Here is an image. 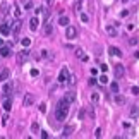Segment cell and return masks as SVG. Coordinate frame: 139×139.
I'll use <instances>...</instances> for the list:
<instances>
[{
    "label": "cell",
    "instance_id": "cell-1",
    "mask_svg": "<svg viewBox=\"0 0 139 139\" xmlns=\"http://www.w3.org/2000/svg\"><path fill=\"white\" fill-rule=\"evenodd\" d=\"M69 106L70 103L65 100V98H62L60 101H59V105H57V110H55V117H57V120H65L67 119V113H69Z\"/></svg>",
    "mask_w": 139,
    "mask_h": 139
},
{
    "label": "cell",
    "instance_id": "cell-2",
    "mask_svg": "<svg viewBox=\"0 0 139 139\" xmlns=\"http://www.w3.org/2000/svg\"><path fill=\"white\" fill-rule=\"evenodd\" d=\"M28 59H29V50H28V48H26V50H21V52L17 53V62H19V64H24Z\"/></svg>",
    "mask_w": 139,
    "mask_h": 139
},
{
    "label": "cell",
    "instance_id": "cell-3",
    "mask_svg": "<svg viewBox=\"0 0 139 139\" xmlns=\"http://www.w3.org/2000/svg\"><path fill=\"white\" fill-rule=\"evenodd\" d=\"M77 36V29H76V26H69L67 24V29H65V38L67 40H74Z\"/></svg>",
    "mask_w": 139,
    "mask_h": 139
},
{
    "label": "cell",
    "instance_id": "cell-4",
    "mask_svg": "<svg viewBox=\"0 0 139 139\" xmlns=\"http://www.w3.org/2000/svg\"><path fill=\"white\" fill-rule=\"evenodd\" d=\"M70 76V72H69V69L67 67H64V69L60 70V74H59V82H65L67 81V77Z\"/></svg>",
    "mask_w": 139,
    "mask_h": 139
},
{
    "label": "cell",
    "instance_id": "cell-5",
    "mask_svg": "<svg viewBox=\"0 0 139 139\" xmlns=\"http://www.w3.org/2000/svg\"><path fill=\"white\" fill-rule=\"evenodd\" d=\"M33 103H35V96H33L31 93H26V96H24V100H22V105L28 108V106H31Z\"/></svg>",
    "mask_w": 139,
    "mask_h": 139
},
{
    "label": "cell",
    "instance_id": "cell-6",
    "mask_svg": "<svg viewBox=\"0 0 139 139\" xmlns=\"http://www.w3.org/2000/svg\"><path fill=\"white\" fill-rule=\"evenodd\" d=\"M21 26H22V22H21L19 19H16V21H14V22L10 24V31H12L14 35H17V33L21 31Z\"/></svg>",
    "mask_w": 139,
    "mask_h": 139
},
{
    "label": "cell",
    "instance_id": "cell-7",
    "mask_svg": "<svg viewBox=\"0 0 139 139\" xmlns=\"http://www.w3.org/2000/svg\"><path fill=\"white\" fill-rule=\"evenodd\" d=\"M0 33L3 36H9L10 35V24H9V22H2V24H0Z\"/></svg>",
    "mask_w": 139,
    "mask_h": 139
},
{
    "label": "cell",
    "instance_id": "cell-8",
    "mask_svg": "<svg viewBox=\"0 0 139 139\" xmlns=\"http://www.w3.org/2000/svg\"><path fill=\"white\" fill-rule=\"evenodd\" d=\"M105 31H106V35L112 36V38H113V36H117V29H115V26H112V24H108V26L105 28Z\"/></svg>",
    "mask_w": 139,
    "mask_h": 139
},
{
    "label": "cell",
    "instance_id": "cell-9",
    "mask_svg": "<svg viewBox=\"0 0 139 139\" xmlns=\"http://www.w3.org/2000/svg\"><path fill=\"white\" fill-rule=\"evenodd\" d=\"M108 53L113 55V57H122V52H120L117 46H110V48H108Z\"/></svg>",
    "mask_w": 139,
    "mask_h": 139
},
{
    "label": "cell",
    "instance_id": "cell-10",
    "mask_svg": "<svg viewBox=\"0 0 139 139\" xmlns=\"http://www.w3.org/2000/svg\"><path fill=\"white\" fill-rule=\"evenodd\" d=\"M115 76H117V77H122V76H124V72H125V69H124V65H120V64H117V65H115Z\"/></svg>",
    "mask_w": 139,
    "mask_h": 139
},
{
    "label": "cell",
    "instance_id": "cell-11",
    "mask_svg": "<svg viewBox=\"0 0 139 139\" xmlns=\"http://www.w3.org/2000/svg\"><path fill=\"white\" fill-rule=\"evenodd\" d=\"M38 26H40V19H38V17H31V21H29V28H31L33 31H36Z\"/></svg>",
    "mask_w": 139,
    "mask_h": 139
},
{
    "label": "cell",
    "instance_id": "cell-12",
    "mask_svg": "<svg viewBox=\"0 0 139 139\" xmlns=\"http://www.w3.org/2000/svg\"><path fill=\"white\" fill-rule=\"evenodd\" d=\"M10 55V46H0V57H9Z\"/></svg>",
    "mask_w": 139,
    "mask_h": 139
},
{
    "label": "cell",
    "instance_id": "cell-13",
    "mask_svg": "<svg viewBox=\"0 0 139 139\" xmlns=\"http://www.w3.org/2000/svg\"><path fill=\"white\" fill-rule=\"evenodd\" d=\"M2 106H3V110H5V112H10V108H12V100H10V98H5Z\"/></svg>",
    "mask_w": 139,
    "mask_h": 139
},
{
    "label": "cell",
    "instance_id": "cell-14",
    "mask_svg": "<svg viewBox=\"0 0 139 139\" xmlns=\"http://www.w3.org/2000/svg\"><path fill=\"white\" fill-rule=\"evenodd\" d=\"M76 57H77V59H81L82 62H86V60H88V55H84V52H82L81 48H77V50H76Z\"/></svg>",
    "mask_w": 139,
    "mask_h": 139
},
{
    "label": "cell",
    "instance_id": "cell-15",
    "mask_svg": "<svg viewBox=\"0 0 139 139\" xmlns=\"http://www.w3.org/2000/svg\"><path fill=\"white\" fill-rule=\"evenodd\" d=\"M10 91H12V84L10 82H5L3 84V95L5 96H10Z\"/></svg>",
    "mask_w": 139,
    "mask_h": 139
},
{
    "label": "cell",
    "instance_id": "cell-16",
    "mask_svg": "<svg viewBox=\"0 0 139 139\" xmlns=\"http://www.w3.org/2000/svg\"><path fill=\"white\" fill-rule=\"evenodd\" d=\"M115 103H117V105H124V103H125V96L115 93Z\"/></svg>",
    "mask_w": 139,
    "mask_h": 139
},
{
    "label": "cell",
    "instance_id": "cell-17",
    "mask_svg": "<svg viewBox=\"0 0 139 139\" xmlns=\"http://www.w3.org/2000/svg\"><path fill=\"white\" fill-rule=\"evenodd\" d=\"M9 74H10L9 69H2L0 70V81H7L9 79Z\"/></svg>",
    "mask_w": 139,
    "mask_h": 139
},
{
    "label": "cell",
    "instance_id": "cell-18",
    "mask_svg": "<svg viewBox=\"0 0 139 139\" xmlns=\"http://www.w3.org/2000/svg\"><path fill=\"white\" fill-rule=\"evenodd\" d=\"M74 131H76V125H69V127H65V129H64V138L70 136V134H72Z\"/></svg>",
    "mask_w": 139,
    "mask_h": 139
},
{
    "label": "cell",
    "instance_id": "cell-19",
    "mask_svg": "<svg viewBox=\"0 0 139 139\" xmlns=\"http://www.w3.org/2000/svg\"><path fill=\"white\" fill-rule=\"evenodd\" d=\"M81 9H82V0H76V3H74V12L79 14Z\"/></svg>",
    "mask_w": 139,
    "mask_h": 139
},
{
    "label": "cell",
    "instance_id": "cell-20",
    "mask_svg": "<svg viewBox=\"0 0 139 139\" xmlns=\"http://www.w3.org/2000/svg\"><path fill=\"white\" fill-rule=\"evenodd\" d=\"M138 115H139V106H132V110L129 112V117L131 119H136Z\"/></svg>",
    "mask_w": 139,
    "mask_h": 139
},
{
    "label": "cell",
    "instance_id": "cell-21",
    "mask_svg": "<svg viewBox=\"0 0 139 139\" xmlns=\"http://www.w3.org/2000/svg\"><path fill=\"white\" fill-rule=\"evenodd\" d=\"M52 31H53V28H52L50 24H45V28H43V33H45L46 36H50V35H52Z\"/></svg>",
    "mask_w": 139,
    "mask_h": 139
},
{
    "label": "cell",
    "instance_id": "cell-22",
    "mask_svg": "<svg viewBox=\"0 0 139 139\" xmlns=\"http://www.w3.org/2000/svg\"><path fill=\"white\" fill-rule=\"evenodd\" d=\"M65 100H67L69 103H72V101L76 100V93H74V91H70V93H67V96H65Z\"/></svg>",
    "mask_w": 139,
    "mask_h": 139
},
{
    "label": "cell",
    "instance_id": "cell-23",
    "mask_svg": "<svg viewBox=\"0 0 139 139\" xmlns=\"http://www.w3.org/2000/svg\"><path fill=\"white\" fill-rule=\"evenodd\" d=\"M59 24H60V26H67V24H69V17L62 16V17L59 19Z\"/></svg>",
    "mask_w": 139,
    "mask_h": 139
},
{
    "label": "cell",
    "instance_id": "cell-24",
    "mask_svg": "<svg viewBox=\"0 0 139 139\" xmlns=\"http://www.w3.org/2000/svg\"><path fill=\"white\" fill-rule=\"evenodd\" d=\"M110 91L115 95V93H119V84L117 82H110Z\"/></svg>",
    "mask_w": 139,
    "mask_h": 139
},
{
    "label": "cell",
    "instance_id": "cell-25",
    "mask_svg": "<svg viewBox=\"0 0 139 139\" xmlns=\"http://www.w3.org/2000/svg\"><path fill=\"white\" fill-rule=\"evenodd\" d=\"M14 14H16V17H17V19H19V17H21V14H22V12H21V9H19V5H17V3H14Z\"/></svg>",
    "mask_w": 139,
    "mask_h": 139
},
{
    "label": "cell",
    "instance_id": "cell-26",
    "mask_svg": "<svg viewBox=\"0 0 139 139\" xmlns=\"http://www.w3.org/2000/svg\"><path fill=\"white\" fill-rule=\"evenodd\" d=\"M21 43H22V46H24V48H28V46L31 45V40H29V38H22V40H21Z\"/></svg>",
    "mask_w": 139,
    "mask_h": 139
},
{
    "label": "cell",
    "instance_id": "cell-27",
    "mask_svg": "<svg viewBox=\"0 0 139 139\" xmlns=\"http://www.w3.org/2000/svg\"><path fill=\"white\" fill-rule=\"evenodd\" d=\"M79 17H81V21H82V22H88V21H89V17H88V16H86L82 10L79 12Z\"/></svg>",
    "mask_w": 139,
    "mask_h": 139
},
{
    "label": "cell",
    "instance_id": "cell-28",
    "mask_svg": "<svg viewBox=\"0 0 139 139\" xmlns=\"http://www.w3.org/2000/svg\"><path fill=\"white\" fill-rule=\"evenodd\" d=\"M91 101H93V103H98V101H100V95H98V93H93V95H91Z\"/></svg>",
    "mask_w": 139,
    "mask_h": 139
},
{
    "label": "cell",
    "instance_id": "cell-29",
    "mask_svg": "<svg viewBox=\"0 0 139 139\" xmlns=\"http://www.w3.org/2000/svg\"><path fill=\"white\" fill-rule=\"evenodd\" d=\"M31 131H33V132H38V131H40V125H38V122H33V124H31Z\"/></svg>",
    "mask_w": 139,
    "mask_h": 139
},
{
    "label": "cell",
    "instance_id": "cell-30",
    "mask_svg": "<svg viewBox=\"0 0 139 139\" xmlns=\"http://www.w3.org/2000/svg\"><path fill=\"white\" fill-rule=\"evenodd\" d=\"M67 79H69V84H70V86H74V84H76V76H69Z\"/></svg>",
    "mask_w": 139,
    "mask_h": 139
},
{
    "label": "cell",
    "instance_id": "cell-31",
    "mask_svg": "<svg viewBox=\"0 0 139 139\" xmlns=\"http://www.w3.org/2000/svg\"><path fill=\"white\" fill-rule=\"evenodd\" d=\"M7 122H9V115L5 113V115L2 117V125H7Z\"/></svg>",
    "mask_w": 139,
    "mask_h": 139
},
{
    "label": "cell",
    "instance_id": "cell-32",
    "mask_svg": "<svg viewBox=\"0 0 139 139\" xmlns=\"http://www.w3.org/2000/svg\"><path fill=\"white\" fill-rule=\"evenodd\" d=\"M100 82H101V84H106V82H108V77H106V76H101V77H100Z\"/></svg>",
    "mask_w": 139,
    "mask_h": 139
},
{
    "label": "cell",
    "instance_id": "cell-33",
    "mask_svg": "<svg viewBox=\"0 0 139 139\" xmlns=\"http://www.w3.org/2000/svg\"><path fill=\"white\" fill-rule=\"evenodd\" d=\"M40 112H41V113H45V112H46V105H45V103L40 105Z\"/></svg>",
    "mask_w": 139,
    "mask_h": 139
},
{
    "label": "cell",
    "instance_id": "cell-34",
    "mask_svg": "<svg viewBox=\"0 0 139 139\" xmlns=\"http://www.w3.org/2000/svg\"><path fill=\"white\" fill-rule=\"evenodd\" d=\"M131 91H132V95H139V88H138V86H132Z\"/></svg>",
    "mask_w": 139,
    "mask_h": 139
},
{
    "label": "cell",
    "instance_id": "cell-35",
    "mask_svg": "<svg viewBox=\"0 0 139 139\" xmlns=\"http://www.w3.org/2000/svg\"><path fill=\"white\" fill-rule=\"evenodd\" d=\"M100 136H101V129H100V127H98V129H96V131H95V138H100Z\"/></svg>",
    "mask_w": 139,
    "mask_h": 139
},
{
    "label": "cell",
    "instance_id": "cell-36",
    "mask_svg": "<svg viewBox=\"0 0 139 139\" xmlns=\"http://www.w3.org/2000/svg\"><path fill=\"white\" fill-rule=\"evenodd\" d=\"M127 16H129V10H122L120 12V17H127Z\"/></svg>",
    "mask_w": 139,
    "mask_h": 139
},
{
    "label": "cell",
    "instance_id": "cell-37",
    "mask_svg": "<svg viewBox=\"0 0 139 139\" xmlns=\"http://www.w3.org/2000/svg\"><path fill=\"white\" fill-rule=\"evenodd\" d=\"M129 45H138V40H136V38H131V40H129Z\"/></svg>",
    "mask_w": 139,
    "mask_h": 139
},
{
    "label": "cell",
    "instance_id": "cell-38",
    "mask_svg": "<svg viewBox=\"0 0 139 139\" xmlns=\"http://www.w3.org/2000/svg\"><path fill=\"white\" fill-rule=\"evenodd\" d=\"M48 57V52L46 50H41V59H46Z\"/></svg>",
    "mask_w": 139,
    "mask_h": 139
},
{
    "label": "cell",
    "instance_id": "cell-39",
    "mask_svg": "<svg viewBox=\"0 0 139 139\" xmlns=\"http://www.w3.org/2000/svg\"><path fill=\"white\" fill-rule=\"evenodd\" d=\"M38 74H40V72H38V69H33V70H31V76H33V77H36Z\"/></svg>",
    "mask_w": 139,
    "mask_h": 139
},
{
    "label": "cell",
    "instance_id": "cell-40",
    "mask_svg": "<svg viewBox=\"0 0 139 139\" xmlns=\"http://www.w3.org/2000/svg\"><path fill=\"white\" fill-rule=\"evenodd\" d=\"M79 119H81V120L84 119V110H81V112H79Z\"/></svg>",
    "mask_w": 139,
    "mask_h": 139
},
{
    "label": "cell",
    "instance_id": "cell-41",
    "mask_svg": "<svg viewBox=\"0 0 139 139\" xmlns=\"http://www.w3.org/2000/svg\"><path fill=\"white\" fill-rule=\"evenodd\" d=\"M41 138H43V139H46V138H48V134H46L45 131H41Z\"/></svg>",
    "mask_w": 139,
    "mask_h": 139
},
{
    "label": "cell",
    "instance_id": "cell-42",
    "mask_svg": "<svg viewBox=\"0 0 139 139\" xmlns=\"http://www.w3.org/2000/svg\"><path fill=\"white\" fill-rule=\"evenodd\" d=\"M101 70H103V72H106V70H108V65H105V64H103V65H101Z\"/></svg>",
    "mask_w": 139,
    "mask_h": 139
},
{
    "label": "cell",
    "instance_id": "cell-43",
    "mask_svg": "<svg viewBox=\"0 0 139 139\" xmlns=\"http://www.w3.org/2000/svg\"><path fill=\"white\" fill-rule=\"evenodd\" d=\"M134 57H136V59H139V52H136V53H134Z\"/></svg>",
    "mask_w": 139,
    "mask_h": 139
},
{
    "label": "cell",
    "instance_id": "cell-44",
    "mask_svg": "<svg viewBox=\"0 0 139 139\" xmlns=\"http://www.w3.org/2000/svg\"><path fill=\"white\" fill-rule=\"evenodd\" d=\"M2 45H3V40H2V38H0V46H2Z\"/></svg>",
    "mask_w": 139,
    "mask_h": 139
},
{
    "label": "cell",
    "instance_id": "cell-45",
    "mask_svg": "<svg viewBox=\"0 0 139 139\" xmlns=\"http://www.w3.org/2000/svg\"><path fill=\"white\" fill-rule=\"evenodd\" d=\"M46 3H52V0H46Z\"/></svg>",
    "mask_w": 139,
    "mask_h": 139
},
{
    "label": "cell",
    "instance_id": "cell-46",
    "mask_svg": "<svg viewBox=\"0 0 139 139\" xmlns=\"http://www.w3.org/2000/svg\"><path fill=\"white\" fill-rule=\"evenodd\" d=\"M122 2H131V0H122Z\"/></svg>",
    "mask_w": 139,
    "mask_h": 139
}]
</instances>
